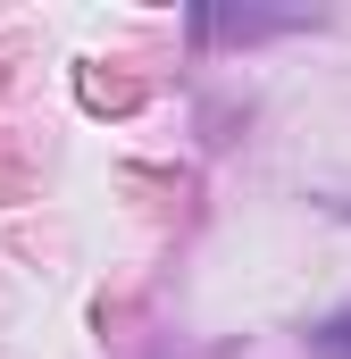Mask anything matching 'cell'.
<instances>
[{
  "mask_svg": "<svg viewBox=\"0 0 351 359\" xmlns=\"http://www.w3.org/2000/svg\"><path fill=\"white\" fill-rule=\"evenodd\" d=\"M310 359H351V309L326 318V326H310Z\"/></svg>",
  "mask_w": 351,
  "mask_h": 359,
  "instance_id": "1",
  "label": "cell"
}]
</instances>
